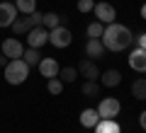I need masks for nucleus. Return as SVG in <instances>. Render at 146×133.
I'll return each instance as SVG.
<instances>
[{
  "label": "nucleus",
  "mask_w": 146,
  "mask_h": 133,
  "mask_svg": "<svg viewBox=\"0 0 146 133\" xmlns=\"http://www.w3.org/2000/svg\"><path fill=\"white\" fill-rule=\"evenodd\" d=\"M131 97L146 99V77H136V80L131 82Z\"/></svg>",
  "instance_id": "f3484780"
},
{
  "label": "nucleus",
  "mask_w": 146,
  "mask_h": 133,
  "mask_svg": "<svg viewBox=\"0 0 146 133\" xmlns=\"http://www.w3.org/2000/svg\"><path fill=\"white\" fill-rule=\"evenodd\" d=\"M98 121H100L98 109H83V111H80V126L83 128H95Z\"/></svg>",
  "instance_id": "2eb2a0df"
},
{
  "label": "nucleus",
  "mask_w": 146,
  "mask_h": 133,
  "mask_svg": "<svg viewBox=\"0 0 146 133\" xmlns=\"http://www.w3.org/2000/svg\"><path fill=\"white\" fill-rule=\"evenodd\" d=\"M78 75H83L85 80H98L100 77V68L95 66V61L85 58V61H80V66H78Z\"/></svg>",
  "instance_id": "9b49d317"
},
{
  "label": "nucleus",
  "mask_w": 146,
  "mask_h": 133,
  "mask_svg": "<svg viewBox=\"0 0 146 133\" xmlns=\"http://www.w3.org/2000/svg\"><path fill=\"white\" fill-rule=\"evenodd\" d=\"M85 56L90 61H98V58L105 56V46H102V39H88L85 44Z\"/></svg>",
  "instance_id": "f8f14e48"
},
{
  "label": "nucleus",
  "mask_w": 146,
  "mask_h": 133,
  "mask_svg": "<svg viewBox=\"0 0 146 133\" xmlns=\"http://www.w3.org/2000/svg\"><path fill=\"white\" fill-rule=\"evenodd\" d=\"M46 41H49V29L46 27H32L27 31V44H29V48H39Z\"/></svg>",
  "instance_id": "39448f33"
},
{
  "label": "nucleus",
  "mask_w": 146,
  "mask_h": 133,
  "mask_svg": "<svg viewBox=\"0 0 146 133\" xmlns=\"http://www.w3.org/2000/svg\"><path fill=\"white\" fill-rule=\"evenodd\" d=\"M46 90L51 94H61L63 92V82L58 80V77H49V82H46Z\"/></svg>",
  "instance_id": "b1692460"
},
{
  "label": "nucleus",
  "mask_w": 146,
  "mask_h": 133,
  "mask_svg": "<svg viewBox=\"0 0 146 133\" xmlns=\"http://www.w3.org/2000/svg\"><path fill=\"white\" fill-rule=\"evenodd\" d=\"M27 77H29V66L22 58H10L5 66V80L10 85H22Z\"/></svg>",
  "instance_id": "f03ea898"
},
{
  "label": "nucleus",
  "mask_w": 146,
  "mask_h": 133,
  "mask_svg": "<svg viewBox=\"0 0 146 133\" xmlns=\"http://www.w3.org/2000/svg\"><path fill=\"white\" fill-rule=\"evenodd\" d=\"M95 7V0H78V10L80 12H90Z\"/></svg>",
  "instance_id": "393cba45"
},
{
  "label": "nucleus",
  "mask_w": 146,
  "mask_h": 133,
  "mask_svg": "<svg viewBox=\"0 0 146 133\" xmlns=\"http://www.w3.org/2000/svg\"><path fill=\"white\" fill-rule=\"evenodd\" d=\"M98 80H102V87H117V85L122 82V73H119V70H115V68H110V70L100 73Z\"/></svg>",
  "instance_id": "ddd939ff"
},
{
  "label": "nucleus",
  "mask_w": 146,
  "mask_h": 133,
  "mask_svg": "<svg viewBox=\"0 0 146 133\" xmlns=\"http://www.w3.org/2000/svg\"><path fill=\"white\" fill-rule=\"evenodd\" d=\"M100 39H102L105 51H124V48H129L131 44H134L131 29L124 27V24H117V22H110V24L105 27V31H102Z\"/></svg>",
  "instance_id": "f257e3e1"
},
{
  "label": "nucleus",
  "mask_w": 146,
  "mask_h": 133,
  "mask_svg": "<svg viewBox=\"0 0 146 133\" xmlns=\"http://www.w3.org/2000/svg\"><path fill=\"white\" fill-rule=\"evenodd\" d=\"M93 12H95V17H98V22H102V24H110V22H115V17H117L115 7L110 5V3H95Z\"/></svg>",
  "instance_id": "0eeeda50"
},
{
  "label": "nucleus",
  "mask_w": 146,
  "mask_h": 133,
  "mask_svg": "<svg viewBox=\"0 0 146 133\" xmlns=\"http://www.w3.org/2000/svg\"><path fill=\"white\" fill-rule=\"evenodd\" d=\"M78 77V68H63V70H58V80L61 82H73Z\"/></svg>",
  "instance_id": "4be33fe9"
},
{
  "label": "nucleus",
  "mask_w": 146,
  "mask_h": 133,
  "mask_svg": "<svg viewBox=\"0 0 146 133\" xmlns=\"http://www.w3.org/2000/svg\"><path fill=\"white\" fill-rule=\"evenodd\" d=\"M102 31H105L102 22H90V24H88V36H90V39H100Z\"/></svg>",
  "instance_id": "5701e85b"
},
{
  "label": "nucleus",
  "mask_w": 146,
  "mask_h": 133,
  "mask_svg": "<svg viewBox=\"0 0 146 133\" xmlns=\"http://www.w3.org/2000/svg\"><path fill=\"white\" fill-rule=\"evenodd\" d=\"M134 41H136V46H139V48H146V31H141L139 36H134Z\"/></svg>",
  "instance_id": "bb28decb"
},
{
  "label": "nucleus",
  "mask_w": 146,
  "mask_h": 133,
  "mask_svg": "<svg viewBox=\"0 0 146 133\" xmlns=\"http://www.w3.org/2000/svg\"><path fill=\"white\" fill-rule=\"evenodd\" d=\"M139 126L146 131V111H141V116H139Z\"/></svg>",
  "instance_id": "cd10ccee"
},
{
  "label": "nucleus",
  "mask_w": 146,
  "mask_h": 133,
  "mask_svg": "<svg viewBox=\"0 0 146 133\" xmlns=\"http://www.w3.org/2000/svg\"><path fill=\"white\" fill-rule=\"evenodd\" d=\"M119 109H122V104H119V99H115V97H105L102 102L98 104L100 119H115V116H119Z\"/></svg>",
  "instance_id": "20e7f679"
},
{
  "label": "nucleus",
  "mask_w": 146,
  "mask_h": 133,
  "mask_svg": "<svg viewBox=\"0 0 146 133\" xmlns=\"http://www.w3.org/2000/svg\"><path fill=\"white\" fill-rule=\"evenodd\" d=\"M129 66L134 68L136 73H146V48L136 46L134 51L129 53Z\"/></svg>",
  "instance_id": "9d476101"
},
{
  "label": "nucleus",
  "mask_w": 146,
  "mask_h": 133,
  "mask_svg": "<svg viewBox=\"0 0 146 133\" xmlns=\"http://www.w3.org/2000/svg\"><path fill=\"white\" fill-rule=\"evenodd\" d=\"M36 68L42 73V77H58V70H61V66H58L56 58H42Z\"/></svg>",
  "instance_id": "1a4fd4ad"
},
{
  "label": "nucleus",
  "mask_w": 146,
  "mask_h": 133,
  "mask_svg": "<svg viewBox=\"0 0 146 133\" xmlns=\"http://www.w3.org/2000/svg\"><path fill=\"white\" fill-rule=\"evenodd\" d=\"M17 7H15V3H0V27H12V22L17 20Z\"/></svg>",
  "instance_id": "6e6552de"
},
{
  "label": "nucleus",
  "mask_w": 146,
  "mask_h": 133,
  "mask_svg": "<svg viewBox=\"0 0 146 133\" xmlns=\"http://www.w3.org/2000/svg\"><path fill=\"white\" fill-rule=\"evenodd\" d=\"M95 133H122V128L115 119H100L95 123Z\"/></svg>",
  "instance_id": "4468645a"
},
{
  "label": "nucleus",
  "mask_w": 146,
  "mask_h": 133,
  "mask_svg": "<svg viewBox=\"0 0 146 133\" xmlns=\"http://www.w3.org/2000/svg\"><path fill=\"white\" fill-rule=\"evenodd\" d=\"M71 41H73V34L68 31V27L58 24L56 29H49V44H51V46L66 48V46H71Z\"/></svg>",
  "instance_id": "7ed1b4c3"
},
{
  "label": "nucleus",
  "mask_w": 146,
  "mask_h": 133,
  "mask_svg": "<svg viewBox=\"0 0 146 133\" xmlns=\"http://www.w3.org/2000/svg\"><path fill=\"white\" fill-rule=\"evenodd\" d=\"M0 53L7 58H22V53H25V46H22L20 39H5L3 44H0Z\"/></svg>",
  "instance_id": "423d86ee"
},
{
  "label": "nucleus",
  "mask_w": 146,
  "mask_h": 133,
  "mask_svg": "<svg viewBox=\"0 0 146 133\" xmlns=\"http://www.w3.org/2000/svg\"><path fill=\"white\" fill-rule=\"evenodd\" d=\"M61 20H63V17L56 15V12H44V17H42V27H46V29H56V27L61 24Z\"/></svg>",
  "instance_id": "a211bd4d"
},
{
  "label": "nucleus",
  "mask_w": 146,
  "mask_h": 133,
  "mask_svg": "<svg viewBox=\"0 0 146 133\" xmlns=\"http://www.w3.org/2000/svg\"><path fill=\"white\" fill-rule=\"evenodd\" d=\"M141 17H144V20H146V3H144V5H141Z\"/></svg>",
  "instance_id": "c756f323"
},
{
  "label": "nucleus",
  "mask_w": 146,
  "mask_h": 133,
  "mask_svg": "<svg viewBox=\"0 0 146 133\" xmlns=\"http://www.w3.org/2000/svg\"><path fill=\"white\" fill-rule=\"evenodd\" d=\"M22 61H25L27 66H39V61H42V53H39V48H27V51L22 53Z\"/></svg>",
  "instance_id": "aec40b11"
},
{
  "label": "nucleus",
  "mask_w": 146,
  "mask_h": 133,
  "mask_svg": "<svg viewBox=\"0 0 146 133\" xmlns=\"http://www.w3.org/2000/svg\"><path fill=\"white\" fill-rule=\"evenodd\" d=\"M29 17H32V24H34V27H42V17H44V12H36V10H34Z\"/></svg>",
  "instance_id": "a878e982"
},
{
  "label": "nucleus",
  "mask_w": 146,
  "mask_h": 133,
  "mask_svg": "<svg viewBox=\"0 0 146 133\" xmlns=\"http://www.w3.org/2000/svg\"><path fill=\"white\" fill-rule=\"evenodd\" d=\"M32 17L29 15H22V17H17L15 22H12V31H15V34H27V31L32 29Z\"/></svg>",
  "instance_id": "dca6fc26"
},
{
  "label": "nucleus",
  "mask_w": 146,
  "mask_h": 133,
  "mask_svg": "<svg viewBox=\"0 0 146 133\" xmlns=\"http://www.w3.org/2000/svg\"><path fill=\"white\" fill-rule=\"evenodd\" d=\"M7 61H10V58H7V56H3V53H0V66L5 68V66H7Z\"/></svg>",
  "instance_id": "c85d7f7f"
},
{
  "label": "nucleus",
  "mask_w": 146,
  "mask_h": 133,
  "mask_svg": "<svg viewBox=\"0 0 146 133\" xmlns=\"http://www.w3.org/2000/svg\"><path fill=\"white\" fill-rule=\"evenodd\" d=\"M80 92H83L85 97H98V94H100V85H98V80H85L83 87H80Z\"/></svg>",
  "instance_id": "412c9836"
},
{
  "label": "nucleus",
  "mask_w": 146,
  "mask_h": 133,
  "mask_svg": "<svg viewBox=\"0 0 146 133\" xmlns=\"http://www.w3.org/2000/svg\"><path fill=\"white\" fill-rule=\"evenodd\" d=\"M15 7L20 15H32L36 10V0H15Z\"/></svg>",
  "instance_id": "6ab92c4d"
},
{
  "label": "nucleus",
  "mask_w": 146,
  "mask_h": 133,
  "mask_svg": "<svg viewBox=\"0 0 146 133\" xmlns=\"http://www.w3.org/2000/svg\"><path fill=\"white\" fill-rule=\"evenodd\" d=\"M5 3H10V0H5Z\"/></svg>",
  "instance_id": "7c9ffc66"
}]
</instances>
